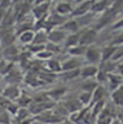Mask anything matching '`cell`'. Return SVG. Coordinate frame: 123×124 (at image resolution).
Instances as JSON below:
<instances>
[{"label": "cell", "instance_id": "1", "mask_svg": "<svg viewBox=\"0 0 123 124\" xmlns=\"http://www.w3.org/2000/svg\"><path fill=\"white\" fill-rule=\"evenodd\" d=\"M2 95L7 98L10 101H14V100H17L20 96V91L18 89V87L16 85H11L9 87H7L4 91Z\"/></svg>", "mask_w": 123, "mask_h": 124}, {"label": "cell", "instance_id": "2", "mask_svg": "<svg viewBox=\"0 0 123 124\" xmlns=\"http://www.w3.org/2000/svg\"><path fill=\"white\" fill-rule=\"evenodd\" d=\"M54 106L53 103L49 102H45V103H32L30 105V113L34 115H40L44 112H46L47 110H49L50 108H52Z\"/></svg>", "mask_w": 123, "mask_h": 124}, {"label": "cell", "instance_id": "3", "mask_svg": "<svg viewBox=\"0 0 123 124\" xmlns=\"http://www.w3.org/2000/svg\"><path fill=\"white\" fill-rule=\"evenodd\" d=\"M96 37V32L94 30H87L84 32L83 34H80V40H79V44L86 46L88 44H90L91 42L93 41V39Z\"/></svg>", "mask_w": 123, "mask_h": 124}, {"label": "cell", "instance_id": "4", "mask_svg": "<svg viewBox=\"0 0 123 124\" xmlns=\"http://www.w3.org/2000/svg\"><path fill=\"white\" fill-rule=\"evenodd\" d=\"M86 59L92 63H96V62L101 61V53L99 50L96 48H89L86 51Z\"/></svg>", "mask_w": 123, "mask_h": 124}, {"label": "cell", "instance_id": "5", "mask_svg": "<svg viewBox=\"0 0 123 124\" xmlns=\"http://www.w3.org/2000/svg\"><path fill=\"white\" fill-rule=\"evenodd\" d=\"M93 4H94V1H93V0H86V1H84V2L72 13V16H82V15L86 14L87 11H89L90 9H92Z\"/></svg>", "mask_w": 123, "mask_h": 124}, {"label": "cell", "instance_id": "6", "mask_svg": "<svg viewBox=\"0 0 123 124\" xmlns=\"http://www.w3.org/2000/svg\"><path fill=\"white\" fill-rule=\"evenodd\" d=\"M80 65H81V62L78 59L73 58L62 63V71H69V70L77 69L79 68Z\"/></svg>", "mask_w": 123, "mask_h": 124}, {"label": "cell", "instance_id": "7", "mask_svg": "<svg viewBox=\"0 0 123 124\" xmlns=\"http://www.w3.org/2000/svg\"><path fill=\"white\" fill-rule=\"evenodd\" d=\"M112 98L113 101L115 102V105L117 106H123V86H119L117 89H115L114 91V93H112Z\"/></svg>", "mask_w": 123, "mask_h": 124}, {"label": "cell", "instance_id": "8", "mask_svg": "<svg viewBox=\"0 0 123 124\" xmlns=\"http://www.w3.org/2000/svg\"><path fill=\"white\" fill-rule=\"evenodd\" d=\"M98 68L95 65H88L86 67H84L83 69H81V76L85 79L88 78H92L93 76H96L97 72H98Z\"/></svg>", "mask_w": 123, "mask_h": 124}, {"label": "cell", "instance_id": "9", "mask_svg": "<svg viewBox=\"0 0 123 124\" xmlns=\"http://www.w3.org/2000/svg\"><path fill=\"white\" fill-rule=\"evenodd\" d=\"M104 95H105V90L101 86H97V88L92 93V104H94L101 100H104L103 99Z\"/></svg>", "mask_w": 123, "mask_h": 124}, {"label": "cell", "instance_id": "10", "mask_svg": "<svg viewBox=\"0 0 123 124\" xmlns=\"http://www.w3.org/2000/svg\"><path fill=\"white\" fill-rule=\"evenodd\" d=\"M47 9H48V3L43 2V3L38 4V6L33 10V12H34V15L36 16V17L40 18L41 16H43L46 14Z\"/></svg>", "mask_w": 123, "mask_h": 124}, {"label": "cell", "instance_id": "11", "mask_svg": "<svg viewBox=\"0 0 123 124\" xmlns=\"http://www.w3.org/2000/svg\"><path fill=\"white\" fill-rule=\"evenodd\" d=\"M115 50H116V47H115V46H108V47L104 48V50L101 53V61L102 62H107L110 59H112Z\"/></svg>", "mask_w": 123, "mask_h": 124}, {"label": "cell", "instance_id": "12", "mask_svg": "<svg viewBox=\"0 0 123 124\" xmlns=\"http://www.w3.org/2000/svg\"><path fill=\"white\" fill-rule=\"evenodd\" d=\"M1 41H2V45L5 47L11 46V45H13V43L15 41V35L12 32L3 33L2 38H1Z\"/></svg>", "mask_w": 123, "mask_h": 124}, {"label": "cell", "instance_id": "13", "mask_svg": "<svg viewBox=\"0 0 123 124\" xmlns=\"http://www.w3.org/2000/svg\"><path fill=\"white\" fill-rule=\"evenodd\" d=\"M47 38H48V39H49L51 42L57 43V42L62 40V39L65 38V36H64V34L61 31H52L49 33V35H48Z\"/></svg>", "mask_w": 123, "mask_h": 124}, {"label": "cell", "instance_id": "14", "mask_svg": "<svg viewBox=\"0 0 123 124\" xmlns=\"http://www.w3.org/2000/svg\"><path fill=\"white\" fill-rule=\"evenodd\" d=\"M104 107H105V101L104 100H101V101H98L96 103L93 104V107H92V116H97L101 114V112L104 110Z\"/></svg>", "mask_w": 123, "mask_h": 124}, {"label": "cell", "instance_id": "15", "mask_svg": "<svg viewBox=\"0 0 123 124\" xmlns=\"http://www.w3.org/2000/svg\"><path fill=\"white\" fill-rule=\"evenodd\" d=\"M108 79H110L111 81V88L115 91V89H117L119 86H121V77L118 75H115V74H110L108 73Z\"/></svg>", "mask_w": 123, "mask_h": 124}, {"label": "cell", "instance_id": "16", "mask_svg": "<svg viewBox=\"0 0 123 124\" xmlns=\"http://www.w3.org/2000/svg\"><path fill=\"white\" fill-rule=\"evenodd\" d=\"M34 38H35V34H34V32H31L30 30L24 31L22 32L21 34H19V39L24 43L32 42Z\"/></svg>", "mask_w": 123, "mask_h": 124}, {"label": "cell", "instance_id": "17", "mask_svg": "<svg viewBox=\"0 0 123 124\" xmlns=\"http://www.w3.org/2000/svg\"><path fill=\"white\" fill-rule=\"evenodd\" d=\"M11 123V115L5 109L0 107V124H10Z\"/></svg>", "mask_w": 123, "mask_h": 124}, {"label": "cell", "instance_id": "18", "mask_svg": "<svg viewBox=\"0 0 123 124\" xmlns=\"http://www.w3.org/2000/svg\"><path fill=\"white\" fill-rule=\"evenodd\" d=\"M80 40V34H73L70 35L66 39V47H74L79 43Z\"/></svg>", "mask_w": 123, "mask_h": 124}, {"label": "cell", "instance_id": "19", "mask_svg": "<svg viewBox=\"0 0 123 124\" xmlns=\"http://www.w3.org/2000/svg\"><path fill=\"white\" fill-rule=\"evenodd\" d=\"M87 51V47L83 46V45H76L74 47L69 48V53L71 55L74 56H81V55H85Z\"/></svg>", "mask_w": 123, "mask_h": 124}, {"label": "cell", "instance_id": "20", "mask_svg": "<svg viewBox=\"0 0 123 124\" xmlns=\"http://www.w3.org/2000/svg\"><path fill=\"white\" fill-rule=\"evenodd\" d=\"M21 79V76L19 74V72L17 71H9L8 75H7V81H9L10 83H12V85H15V83L19 82Z\"/></svg>", "mask_w": 123, "mask_h": 124}, {"label": "cell", "instance_id": "21", "mask_svg": "<svg viewBox=\"0 0 123 124\" xmlns=\"http://www.w3.org/2000/svg\"><path fill=\"white\" fill-rule=\"evenodd\" d=\"M81 74V69L77 68V69H73V70H69V71H63V78L65 80H72L76 77H78Z\"/></svg>", "mask_w": 123, "mask_h": 124}, {"label": "cell", "instance_id": "22", "mask_svg": "<svg viewBox=\"0 0 123 124\" xmlns=\"http://www.w3.org/2000/svg\"><path fill=\"white\" fill-rule=\"evenodd\" d=\"M109 0H102L98 3H94L92 5V10L94 12H100V11H103L104 9H106L108 6H109Z\"/></svg>", "mask_w": 123, "mask_h": 124}, {"label": "cell", "instance_id": "23", "mask_svg": "<svg viewBox=\"0 0 123 124\" xmlns=\"http://www.w3.org/2000/svg\"><path fill=\"white\" fill-rule=\"evenodd\" d=\"M78 100H79V102H80L82 105H88V104L92 103V93L84 92V93H81V94L79 95Z\"/></svg>", "mask_w": 123, "mask_h": 124}, {"label": "cell", "instance_id": "24", "mask_svg": "<svg viewBox=\"0 0 123 124\" xmlns=\"http://www.w3.org/2000/svg\"><path fill=\"white\" fill-rule=\"evenodd\" d=\"M82 88H83L84 92L92 93H93V91L97 88V84H96L95 82H92V81H87L86 83L83 84Z\"/></svg>", "mask_w": 123, "mask_h": 124}, {"label": "cell", "instance_id": "25", "mask_svg": "<svg viewBox=\"0 0 123 124\" xmlns=\"http://www.w3.org/2000/svg\"><path fill=\"white\" fill-rule=\"evenodd\" d=\"M48 67L51 71L54 72H60L62 71V63L58 62L57 60H51L48 62Z\"/></svg>", "mask_w": 123, "mask_h": 124}, {"label": "cell", "instance_id": "26", "mask_svg": "<svg viewBox=\"0 0 123 124\" xmlns=\"http://www.w3.org/2000/svg\"><path fill=\"white\" fill-rule=\"evenodd\" d=\"M17 103H18V106H20L22 108H26V107H28L29 105L32 104V99L30 97L25 96V95L19 96V98L17 99Z\"/></svg>", "mask_w": 123, "mask_h": 124}, {"label": "cell", "instance_id": "27", "mask_svg": "<svg viewBox=\"0 0 123 124\" xmlns=\"http://www.w3.org/2000/svg\"><path fill=\"white\" fill-rule=\"evenodd\" d=\"M47 39L48 38H46V36L44 35V33H38V35H35V38L33 39V42H34V44H37V45H42L41 43L45 42Z\"/></svg>", "mask_w": 123, "mask_h": 124}, {"label": "cell", "instance_id": "28", "mask_svg": "<svg viewBox=\"0 0 123 124\" xmlns=\"http://www.w3.org/2000/svg\"><path fill=\"white\" fill-rule=\"evenodd\" d=\"M4 55L8 56V57H15V55L18 54V50L15 46L14 45H11V46H8L4 49V52H3Z\"/></svg>", "mask_w": 123, "mask_h": 124}, {"label": "cell", "instance_id": "29", "mask_svg": "<svg viewBox=\"0 0 123 124\" xmlns=\"http://www.w3.org/2000/svg\"><path fill=\"white\" fill-rule=\"evenodd\" d=\"M29 112H30V111L26 110L25 108H21V109H18L17 113L15 114V116H16V118H17L19 121L25 120V119H26V117H27V116L29 115Z\"/></svg>", "mask_w": 123, "mask_h": 124}, {"label": "cell", "instance_id": "30", "mask_svg": "<svg viewBox=\"0 0 123 124\" xmlns=\"http://www.w3.org/2000/svg\"><path fill=\"white\" fill-rule=\"evenodd\" d=\"M70 11H71V7L67 3H61L57 7V12L59 14H62V15H64V14L70 12Z\"/></svg>", "mask_w": 123, "mask_h": 124}, {"label": "cell", "instance_id": "31", "mask_svg": "<svg viewBox=\"0 0 123 124\" xmlns=\"http://www.w3.org/2000/svg\"><path fill=\"white\" fill-rule=\"evenodd\" d=\"M63 28H64L65 30H67V31L76 32L77 30H78V24H77V22H76V21L71 20V21L66 22V23L63 25Z\"/></svg>", "mask_w": 123, "mask_h": 124}, {"label": "cell", "instance_id": "32", "mask_svg": "<svg viewBox=\"0 0 123 124\" xmlns=\"http://www.w3.org/2000/svg\"><path fill=\"white\" fill-rule=\"evenodd\" d=\"M64 92H65L64 89H56V90H54V91L48 93L47 94H48V96H49L50 98H58V97L62 96V95L64 93Z\"/></svg>", "mask_w": 123, "mask_h": 124}, {"label": "cell", "instance_id": "33", "mask_svg": "<svg viewBox=\"0 0 123 124\" xmlns=\"http://www.w3.org/2000/svg\"><path fill=\"white\" fill-rule=\"evenodd\" d=\"M122 57H123V48H119V49L116 48V50H115V52L114 53V55H113V57H112L111 60H112L113 62H115V61L121 59Z\"/></svg>", "mask_w": 123, "mask_h": 124}, {"label": "cell", "instance_id": "34", "mask_svg": "<svg viewBox=\"0 0 123 124\" xmlns=\"http://www.w3.org/2000/svg\"><path fill=\"white\" fill-rule=\"evenodd\" d=\"M96 78H97V80L99 82H104V81H106L108 79V73H106L105 71L100 69V70H98V72L96 74Z\"/></svg>", "mask_w": 123, "mask_h": 124}, {"label": "cell", "instance_id": "35", "mask_svg": "<svg viewBox=\"0 0 123 124\" xmlns=\"http://www.w3.org/2000/svg\"><path fill=\"white\" fill-rule=\"evenodd\" d=\"M52 55H53V53L47 51L46 49H44V50H42V51L38 53V57L40 58V59H49Z\"/></svg>", "mask_w": 123, "mask_h": 124}, {"label": "cell", "instance_id": "36", "mask_svg": "<svg viewBox=\"0 0 123 124\" xmlns=\"http://www.w3.org/2000/svg\"><path fill=\"white\" fill-rule=\"evenodd\" d=\"M121 43H123V34H121L120 36H118L114 40V44H121Z\"/></svg>", "mask_w": 123, "mask_h": 124}, {"label": "cell", "instance_id": "37", "mask_svg": "<svg viewBox=\"0 0 123 124\" xmlns=\"http://www.w3.org/2000/svg\"><path fill=\"white\" fill-rule=\"evenodd\" d=\"M120 27H123V18L121 20H119L118 22H116V23L113 26L114 29H117V28H120Z\"/></svg>", "mask_w": 123, "mask_h": 124}, {"label": "cell", "instance_id": "38", "mask_svg": "<svg viewBox=\"0 0 123 124\" xmlns=\"http://www.w3.org/2000/svg\"><path fill=\"white\" fill-rule=\"evenodd\" d=\"M8 5H9V0H2V4H1L2 8H6L8 7Z\"/></svg>", "mask_w": 123, "mask_h": 124}, {"label": "cell", "instance_id": "39", "mask_svg": "<svg viewBox=\"0 0 123 124\" xmlns=\"http://www.w3.org/2000/svg\"><path fill=\"white\" fill-rule=\"evenodd\" d=\"M3 18H4V12H3L2 9H0V20L3 19Z\"/></svg>", "mask_w": 123, "mask_h": 124}, {"label": "cell", "instance_id": "40", "mask_svg": "<svg viewBox=\"0 0 123 124\" xmlns=\"http://www.w3.org/2000/svg\"><path fill=\"white\" fill-rule=\"evenodd\" d=\"M62 124H74L72 121H69V120H64L63 122H61Z\"/></svg>", "mask_w": 123, "mask_h": 124}, {"label": "cell", "instance_id": "41", "mask_svg": "<svg viewBox=\"0 0 123 124\" xmlns=\"http://www.w3.org/2000/svg\"><path fill=\"white\" fill-rule=\"evenodd\" d=\"M118 69H119V72L123 75V64H121V65L118 66Z\"/></svg>", "mask_w": 123, "mask_h": 124}, {"label": "cell", "instance_id": "42", "mask_svg": "<svg viewBox=\"0 0 123 124\" xmlns=\"http://www.w3.org/2000/svg\"><path fill=\"white\" fill-rule=\"evenodd\" d=\"M111 124H120V121H118V120H114V121H112Z\"/></svg>", "mask_w": 123, "mask_h": 124}, {"label": "cell", "instance_id": "43", "mask_svg": "<svg viewBox=\"0 0 123 124\" xmlns=\"http://www.w3.org/2000/svg\"><path fill=\"white\" fill-rule=\"evenodd\" d=\"M2 35H3V32H2V29H0V38H2Z\"/></svg>", "mask_w": 123, "mask_h": 124}, {"label": "cell", "instance_id": "44", "mask_svg": "<svg viewBox=\"0 0 123 124\" xmlns=\"http://www.w3.org/2000/svg\"><path fill=\"white\" fill-rule=\"evenodd\" d=\"M27 2H31V1H33V0H26Z\"/></svg>", "mask_w": 123, "mask_h": 124}, {"label": "cell", "instance_id": "45", "mask_svg": "<svg viewBox=\"0 0 123 124\" xmlns=\"http://www.w3.org/2000/svg\"><path fill=\"white\" fill-rule=\"evenodd\" d=\"M1 55H2V52H1V51H0V57H1Z\"/></svg>", "mask_w": 123, "mask_h": 124}]
</instances>
